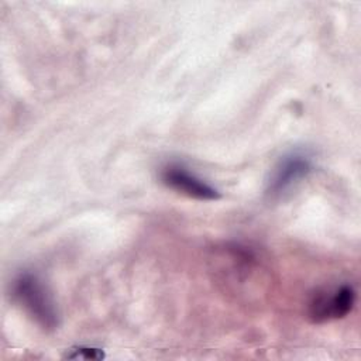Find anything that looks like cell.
Listing matches in <instances>:
<instances>
[{"instance_id":"cell-1","label":"cell","mask_w":361,"mask_h":361,"mask_svg":"<svg viewBox=\"0 0 361 361\" xmlns=\"http://www.w3.org/2000/svg\"><path fill=\"white\" fill-rule=\"evenodd\" d=\"M13 298L44 330H55L59 326V313L54 298L44 281L30 271L16 276L11 286Z\"/></svg>"},{"instance_id":"cell-2","label":"cell","mask_w":361,"mask_h":361,"mask_svg":"<svg viewBox=\"0 0 361 361\" xmlns=\"http://www.w3.org/2000/svg\"><path fill=\"white\" fill-rule=\"evenodd\" d=\"M313 171V158L306 151H290L272 168L265 186L268 199L275 200L290 192Z\"/></svg>"},{"instance_id":"cell-3","label":"cell","mask_w":361,"mask_h":361,"mask_svg":"<svg viewBox=\"0 0 361 361\" xmlns=\"http://www.w3.org/2000/svg\"><path fill=\"white\" fill-rule=\"evenodd\" d=\"M355 289L350 283H341L316 293L309 302L307 314L314 323H323L345 317L355 305Z\"/></svg>"},{"instance_id":"cell-4","label":"cell","mask_w":361,"mask_h":361,"mask_svg":"<svg viewBox=\"0 0 361 361\" xmlns=\"http://www.w3.org/2000/svg\"><path fill=\"white\" fill-rule=\"evenodd\" d=\"M161 180L165 186L196 200L220 199V192L214 186L190 172L182 164L172 162L165 165L161 171Z\"/></svg>"},{"instance_id":"cell-5","label":"cell","mask_w":361,"mask_h":361,"mask_svg":"<svg viewBox=\"0 0 361 361\" xmlns=\"http://www.w3.org/2000/svg\"><path fill=\"white\" fill-rule=\"evenodd\" d=\"M66 357L72 360H102L104 357V353L99 348L92 347H75L69 353H66Z\"/></svg>"}]
</instances>
